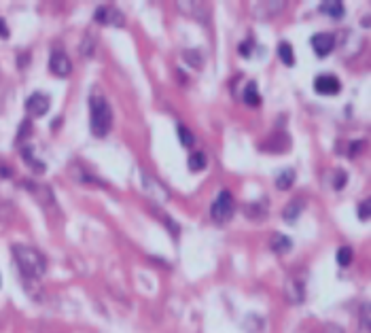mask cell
Listing matches in <instances>:
<instances>
[{
    "instance_id": "ac0fdd59",
    "label": "cell",
    "mask_w": 371,
    "mask_h": 333,
    "mask_svg": "<svg viewBox=\"0 0 371 333\" xmlns=\"http://www.w3.org/2000/svg\"><path fill=\"white\" fill-rule=\"evenodd\" d=\"M24 159H26V164H28V166H32V170H38V172H42V170H45V166H42L40 161L32 159V153H30V148H24Z\"/></svg>"
},
{
    "instance_id": "3957f363",
    "label": "cell",
    "mask_w": 371,
    "mask_h": 333,
    "mask_svg": "<svg viewBox=\"0 0 371 333\" xmlns=\"http://www.w3.org/2000/svg\"><path fill=\"white\" fill-rule=\"evenodd\" d=\"M210 217H212V221H217V223H227L233 217V197L227 189L221 191L219 197L212 202Z\"/></svg>"
},
{
    "instance_id": "52a82bcc",
    "label": "cell",
    "mask_w": 371,
    "mask_h": 333,
    "mask_svg": "<svg viewBox=\"0 0 371 333\" xmlns=\"http://www.w3.org/2000/svg\"><path fill=\"white\" fill-rule=\"evenodd\" d=\"M49 70L58 76H68L73 73V64L66 58V53L55 51V53H51V58H49Z\"/></svg>"
},
{
    "instance_id": "44dd1931",
    "label": "cell",
    "mask_w": 371,
    "mask_h": 333,
    "mask_svg": "<svg viewBox=\"0 0 371 333\" xmlns=\"http://www.w3.org/2000/svg\"><path fill=\"white\" fill-rule=\"evenodd\" d=\"M346 183H348V174L344 172V170L335 174V183H333V187H335V189H341V187L346 185Z\"/></svg>"
},
{
    "instance_id": "8992f818",
    "label": "cell",
    "mask_w": 371,
    "mask_h": 333,
    "mask_svg": "<svg viewBox=\"0 0 371 333\" xmlns=\"http://www.w3.org/2000/svg\"><path fill=\"white\" fill-rule=\"evenodd\" d=\"M314 89H316L318 94H323V96H335L341 89V85H339L337 76H333V74H320V76L314 79Z\"/></svg>"
},
{
    "instance_id": "d6986e66",
    "label": "cell",
    "mask_w": 371,
    "mask_h": 333,
    "mask_svg": "<svg viewBox=\"0 0 371 333\" xmlns=\"http://www.w3.org/2000/svg\"><path fill=\"white\" fill-rule=\"evenodd\" d=\"M369 212H371V202L365 200V202H363L361 206H359V219H361V221H367V219H369Z\"/></svg>"
},
{
    "instance_id": "277c9868",
    "label": "cell",
    "mask_w": 371,
    "mask_h": 333,
    "mask_svg": "<svg viewBox=\"0 0 371 333\" xmlns=\"http://www.w3.org/2000/svg\"><path fill=\"white\" fill-rule=\"evenodd\" d=\"M49 106H51V100H49V96H47V94H40V91L32 94V96L26 100V109H28V112H30L32 117H42V115H45V112L49 111Z\"/></svg>"
},
{
    "instance_id": "cb8c5ba5",
    "label": "cell",
    "mask_w": 371,
    "mask_h": 333,
    "mask_svg": "<svg viewBox=\"0 0 371 333\" xmlns=\"http://www.w3.org/2000/svg\"><path fill=\"white\" fill-rule=\"evenodd\" d=\"M240 51L244 53V58H248V53H251V42H244V45L240 47Z\"/></svg>"
},
{
    "instance_id": "d4e9b609",
    "label": "cell",
    "mask_w": 371,
    "mask_h": 333,
    "mask_svg": "<svg viewBox=\"0 0 371 333\" xmlns=\"http://www.w3.org/2000/svg\"><path fill=\"white\" fill-rule=\"evenodd\" d=\"M325 333H341V329H339V327H335V325H329V327L325 329Z\"/></svg>"
},
{
    "instance_id": "5b68a950",
    "label": "cell",
    "mask_w": 371,
    "mask_h": 333,
    "mask_svg": "<svg viewBox=\"0 0 371 333\" xmlns=\"http://www.w3.org/2000/svg\"><path fill=\"white\" fill-rule=\"evenodd\" d=\"M310 42H312L314 53H316L318 58H325V55H329V53L333 51V47H335V38H333V34H329V32L314 34Z\"/></svg>"
},
{
    "instance_id": "ba28073f",
    "label": "cell",
    "mask_w": 371,
    "mask_h": 333,
    "mask_svg": "<svg viewBox=\"0 0 371 333\" xmlns=\"http://www.w3.org/2000/svg\"><path fill=\"white\" fill-rule=\"evenodd\" d=\"M96 21H98V24H115V26H121V24H123V15H121L119 11L111 9V6H98Z\"/></svg>"
},
{
    "instance_id": "9a60e30c",
    "label": "cell",
    "mask_w": 371,
    "mask_h": 333,
    "mask_svg": "<svg viewBox=\"0 0 371 333\" xmlns=\"http://www.w3.org/2000/svg\"><path fill=\"white\" fill-rule=\"evenodd\" d=\"M206 168V155L204 153H193L189 157V170L191 172H202Z\"/></svg>"
},
{
    "instance_id": "5bb4252c",
    "label": "cell",
    "mask_w": 371,
    "mask_h": 333,
    "mask_svg": "<svg viewBox=\"0 0 371 333\" xmlns=\"http://www.w3.org/2000/svg\"><path fill=\"white\" fill-rule=\"evenodd\" d=\"M244 102L248 106H259L261 104V96L257 91V83H248V87L244 89Z\"/></svg>"
},
{
    "instance_id": "ffe728a7",
    "label": "cell",
    "mask_w": 371,
    "mask_h": 333,
    "mask_svg": "<svg viewBox=\"0 0 371 333\" xmlns=\"http://www.w3.org/2000/svg\"><path fill=\"white\" fill-rule=\"evenodd\" d=\"M185 60L191 62L193 66H202V58H199L197 51H185Z\"/></svg>"
},
{
    "instance_id": "4fadbf2b",
    "label": "cell",
    "mask_w": 371,
    "mask_h": 333,
    "mask_svg": "<svg viewBox=\"0 0 371 333\" xmlns=\"http://www.w3.org/2000/svg\"><path fill=\"white\" fill-rule=\"evenodd\" d=\"M278 55H280V60H282V64H287V66H293L295 64V53H293V47L289 45V42H280L278 45Z\"/></svg>"
},
{
    "instance_id": "9c48e42d",
    "label": "cell",
    "mask_w": 371,
    "mask_h": 333,
    "mask_svg": "<svg viewBox=\"0 0 371 333\" xmlns=\"http://www.w3.org/2000/svg\"><path fill=\"white\" fill-rule=\"evenodd\" d=\"M320 11H323L325 15H331L333 19H341L346 15V9H344L341 0H325V2H320Z\"/></svg>"
},
{
    "instance_id": "30bf717a",
    "label": "cell",
    "mask_w": 371,
    "mask_h": 333,
    "mask_svg": "<svg viewBox=\"0 0 371 333\" xmlns=\"http://www.w3.org/2000/svg\"><path fill=\"white\" fill-rule=\"evenodd\" d=\"M303 206H305V202L301 200V197H295V200H291L287 206H284V212H282L284 221H295V219L303 212Z\"/></svg>"
},
{
    "instance_id": "2e32d148",
    "label": "cell",
    "mask_w": 371,
    "mask_h": 333,
    "mask_svg": "<svg viewBox=\"0 0 371 333\" xmlns=\"http://www.w3.org/2000/svg\"><path fill=\"white\" fill-rule=\"evenodd\" d=\"M352 261V249L350 246H341V249L337 251V263L339 265H350Z\"/></svg>"
},
{
    "instance_id": "7c38bea8",
    "label": "cell",
    "mask_w": 371,
    "mask_h": 333,
    "mask_svg": "<svg viewBox=\"0 0 371 333\" xmlns=\"http://www.w3.org/2000/svg\"><path fill=\"white\" fill-rule=\"evenodd\" d=\"M293 183H295V170H282L276 179V187L280 191H287L293 187Z\"/></svg>"
},
{
    "instance_id": "7402d4cb",
    "label": "cell",
    "mask_w": 371,
    "mask_h": 333,
    "mask_svg": "<svg viewBox=\"0 0 371 333\" xmlns=\"http://www.w3.org/2000/svg\"><path fill=\"white\" fill-rule=\"evenodd\" d=\"M363 327L369 329V306H367V303L363 306Z\"/></svg>"
},
{
    "instance_id": "7a4b0ae2",
    "label": "cell",
    "mask_w": 371,
    "mask_h": 333,
    "mask_svg": "<svg viewBox=\"0 0 371 333\" xmlns=\"http://www.w3.org/2000/svg\"><path fill=\"white\" fill-rule=\"evenodd\" d=\"M13 255H15V261H17L19 270L26 278L37 280V278H40V276H45L47 261H45V257H42V253H38L37 249L24 246V244H15L13 246Z\"/></svg>"
},
{
    "instance_id": "8fae6325",
    "label": "cell",
    "mask_w": 371,
    "mask_h": 333,
    "mask_svg": "<svg viewBox=\"0 0 371 333\" xmlns=\"http://www.w3.org/2000/svg\"><path fill=\"white\" fill-rule=\"evenodd\" d=\"M269 246H272L276 253H287L293 249V240L289 236H284V233H274L272 240H269Z\"/></svg>"
},
{
    "instance_id": "603a6c76",
    "label": "cell",
    "mask_w": 371,
    "mask_h": 333,
    "mask_svg": "<svg viewBox=\"0 0 371 333\" xmlns=\"http://www.w3.org/2000/svg\"><path fill=\"white\" fill-rule=\"evenodd\" d=\"M9 28H6V24H4V21L2 19H0V38H9Z\"/></svg>"
},
{
    "instance_id": "6da1fadb",
    "label": "cell",
    "mask_w": 371,
    "mask_h": 333,
    "mask_svg": "<svg viewBox=\"0 0 371 333\" xmlns=\"http://www.w3.org/2000/svg\"><path fill=\"white\" fill-rule=\"evenodd\" d=\"M112 127V111L106 98L100 94V91H94L89 98V130L94 136L102 138L111 132Z\"/></svg>"
},
{
    "instance_id": "e0dca14e",
    "label": "cell",
    "mask_w": 371,
    "mask_h": 333,
    "mask_svg": "<svg viewBox=\"0 0 371 333\" xmlns=\"http://www.w3.org/2000/svg\"><path fill=\"white\" fill-rule=\"evenodd\" d=\"M178 138H181V145L183 147H191V145H193V134H191L185 125H178Z\"/></svg>"
}]
</instances>
